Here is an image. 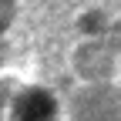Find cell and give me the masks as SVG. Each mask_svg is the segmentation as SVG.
<instances>
[{"label":"cell","instance_id":"6da1fadb","mask_svg":"<svg viewBox=\"0 0 121 121\" xmlns=\"http://www.w3.org/2000/svg\"><path fill=\"white\" fill-rule=\"evenodd\" d=\"M51 118H54V104L40 91H30L17 101V121H51Z\"/></svg>","mask_w":121,"mask_h":121}]
</instances>
